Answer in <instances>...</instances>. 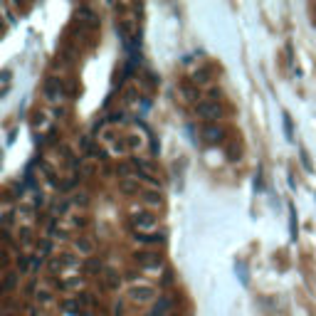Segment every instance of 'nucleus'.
Returning <instances> with one entry per match:
<instances>
[{"mask_svg":"<svg viewBox=\"0 0 316 316\" xmlns=\"http://www.w3.org/2000/svg\"><path fill=\"white\" fill-rule=\"evenodd\" d=\"M82 304H84V301H82V299H79V297H69V299H64V301H62V311H64V314H67V316H72V314H79V309H82Z\"/></svg>","mask_w":316,"mask_h":316,"instance_id":"nucleus-5","label":"nucleus"},{"mask_svg":"<svg viewBox=\"0 0 316 316\" xmlns=\"http://www.w3.org/2000/svg\"><path fill=\"white\" fill-rule=\"evenodd\" d=\"M136 242L138 244H161L163 237L161 235H136Z\"/></svg>","mask_w":316,"mask_h":316,"instance_id":"nucleus-9","label":"nucleus"},{"mask_svg":"<svg viewBox=\"0 0 316 316\" xmlns=\"http://www.w3.org/2000/svg\"><path fill=\"white\" fill-rule=\"evenodd\" d=\"M136 262H138L144 269H151V272L161 269V257L153 255V252H138V255H136Z\"/></svg>","mask_w":316,"mask_h":316,"instance_id":"nucleus-3","label":"nucleus"},{"mask_svg":"<svg viewBox=\"0 0 316 316\" xmlns=\"http://www.w3.org/2000/svg\"><path fill=\"white\" fill-rule=\"evenodd\" d=\"M15 287V274H8V279H5V289H13Z\"/></svg>","mask_w":316,"mask_h":316,"instance_id":"nucleus-12","label":"nucleus"},{"mask_svg":"<svg viewBox=\"0 0 316 316\" xmlns=\"http://www.w3.org/2000/svg\"><path fill=\"white\" fill-rule=\"evenodd\" d=\"M203 136L207 144H220V141H223V129H218V126H205Z\"/></svg>","mask_w":316,"mask_h":316,"instance_id":"nucleus-7","label":"nucleus"},{"mask_svg":"<svg viewBox=\"0 0 316 316\" xmlns=\"http://www.w3.org/2000/svg\"><path fill=\"white\" fill-rule=\"evenodd\" d=\"M62 287H64V289H75V287H82V279H67Z\"/></svg>","mask_w":316,"mask_h":316,"instance_id":"nucleus-10","label":"nucleus"},{"mask_svg":"<svg viewBox=\"0 0 316 316\" xmlns=\"http://www.w3.org/2000/svg\"><path fill=\"white\" fill-rule=\"evenodd\" d=\"M170 306H173V301H170V297H161V301L153 306L149 311V316H166L168 311H170Z\"/></svg>","mask_w":316,"mask_h":316,"instance_id":"nucleus-6","label":"nucleus"},{"mask_svg":"<svg viewBox=\"0 0 316 316\" xmlns=\"http://www.w3.org/2000/svg\"><path fill=\"white\" fill-rule=\"evenodd\" d=\"M198 114L200 116H205V119H220V114H223V109H220V104L218 101H203V104H198Z\"/></svg>","mask_w":316,"mask_h":316,"instance_id":"nucleus-4","label":"nucleus"},{"mask_svg":"<svg viewBox=\"0 0 316 316\" xmlns=\"http://www.w3.org/2000/svg\"><path fill=\"white\" fill-rule=\"evenodd\" d=\"M10 316H20V314H10Z\"/></svg>","mask_w":316,"mask_h":316,"instance_id":"nucleus-13","label":"nucleus"},{"mask_svg":"<svg viewBox=\"0 0 316 316\" xmlns=\"http://www.w3.org/2000/svg\"><path fill=\"white\" fill-rule=\"evenodd\" d=\"M45 94H47L50 101H59V99H62V87H59L57 82H50V84L45 87Z\"/></svg>","mask_w":316,"mask_h":316,"instance_id":"nucleus-8","label":"nucleus"},{"mask_svg":"<svg viewBox=\"0 0 316 316\" xmlns=\"http://www.w3.org/2000/svg\"><path fill=\"white\" fill-rule=\"evenodd\" d=\"M77 250H82V252H92V244L87 240H77Z\"/></svg>","mask_w":316,"mask_h":316,"instance_id":"nucleus-11","label":"nucleus"},{"mask_svg":"<svg viewBox=\"0 0 316 316\" xmlns=\"http://www.w3.org/2000/svg\"><path fill=\"white\" fill-rule=\"evenodd\" d=\"M156 297V287H151V284H133L129 289V299L131 301H136V304H149L151 299Z\"/></svg>","mask_w":316,"mask_h":316,"instance_id":"nucleus-2","label":"nucleus"},{"mask_svg":"<svg viewBox=\"0 0 316 316\" xmlns=\"http://www.w3.org/2000/svg\"><path fill=\"white\" fill-rule=\"evenodd\" d=\"M131 225L138 230V235H153V230L158 225V218L153 213H149V210H138V213H133Z\"/></svg>","mask_w":316,"mask_h":316,"instance_id":"nucleus-1","label":"nucleus"}]
</instances>
